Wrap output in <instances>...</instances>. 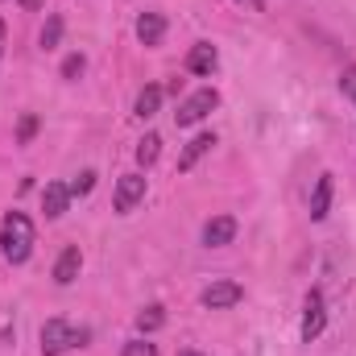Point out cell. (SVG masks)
<instances>
[{"mask_svg":"<svg viewBox=\"0 0 356 356\" xmlns=\"http://www.w3.org/2000/svg\"><path fill=\"white\" fill-rule=\"evenodd\" d=\"M0 253L13 266H25L29 261V253H33V220L25 211H8L0 220Z\"/></svg>","mask_w":356,"mask_h":356,"instance_id":"cell-1","label":"cell"},{"mask_svg":"<svg viewBox=\"0 0 356 356\" xmlns=\"http://www.w3.org/2000/svg\"><path fill=\"white\" fill-rule=\"evenodd\" d=\"M91 340L88 327L79 323H67V319H46L42 323V356H63L71 348H83Z\"/></svg>","mask_w":356,"mask_h":356,"instance_id":"cell-2","label":"cell"},{"mask_svg":"<svg viewBox=\"0 0 356 356\" xmlns=\"http://www.w3.org/2000/svg\"><path fill=\"white\" fill-rule=\"evenodd\" d=\"M220 108V91L216 88H199L195 95H186L182 104H178V112H175V124L178 129H191V124H199L207 112H216Z\"/></svg>","mask_w":356,"mask_h":356,"instance_id":"cell-3","label":"cell"},{"mask_svg":"<svg viewBox=\"0 0 356 356\" xmlns=\"http://www.w3.org/2000/svg\"><path fill=\"white\" fill-rule=\"evenodd\" d=\"M323 327H327V302H323V294L319 290H311L307 298H302V340L311 344V340H319L323 336Z\"/></svg>","mask_w":356,"mask_h":356,"instance_id":"cell-4","label":"cell"},{"mask_svg":"<svg viewBox=\"0 0 356 356\" xmlns=\"http://www.w3.org/2000/svg\"><path fill=\"white\" fill-rule=\"evenodd\" d=\"M245 298V290L236 286V282H211L203 294H199V302L207 307V311H228V307H236Z\"/></svg>","mask_w":356,"mask_h":356,"instance_id":"cell-5","label":"cell"},{"mask_svg":"<svg viewBox=\"0 0 356 356\" xmlns=\"http://www.w3.org/2000/svg\"><path fill=\"white\" fill-rule=\"evenodd\" d=\"M145 199V178L141 175H124L120 182H116V195H112V207L124 216V211H133L137 203Z\"/></svg>","mask_w":356,"mask_h":356,"instance_id":"cell-6","label":"cell"},{"mask_svg":"<svg viewBox=\"0 0 356 356\" xmlns=\"http://www.w3.org/2000/svg\"><path fill=\"white\" fill-rule=\"evenodd\" d=\"M71 186L67 182H46V191H42V211H46V220H58L67 207H71Z\"/></svg>","mask_w":356,"mask_h":356,"instance_id":"cell-7","label":"cell"},{"mask_svg":"<svg viewBox=\"0 0 356 356\" xmlns=\"http://www.w3.org/2000/svg\"><path fill=\"white\" fill-rule=\"evenodd\" d=\"M232 236H236V220H232V216H216V220L203 224V245H207V249L232 245Z\"/></svg>","mask_w":356,"mask_h":356,"instance_id":"cell-8","label":"cell"},{"mask_svg":"<svg viewBox=\"0 0 356 356\" xmlns=\"http://www.w3.org/2000/svg\"><path fill=\"white\" fill-rule=\"evenodd\" d=\"M133 29H137V42H141V46H158V42L166 38V17H162V13H141Z\"/></svg>","mask_w":356,"mask_h":356,"instance_id":"cell-9","label":"cell"},{"mask_svg":"<svg viewBox=\"0 0 356 356\" xmlns=\"http://www.w3.org/2000/svg\"><path fill=\"white\" fill-rule=\"evenodd\" d=\"M216 67H220V54H216V46H211V42L191 46V54H186V71H191V75H211Z\"/></svg>","mask_w":356,"mask_h":356,"instance_id":"cell-10","label":"cell"},{"mask_svg":"<svg viewBox=\"0 0 356 356\" xmlns=\"http://www.w3.org/2000/svg\"><path fill=\"white\" fill-rule=\"evenodd\" d=\"M79 269H83V253H79V245H67L63 257L54 261V282H58V286H71V282L79 277Z\"/></svg>","mask_w":356,"mask_h":356,"instance_id":"cell-11","label":"cell"},{"mask_svg":"<svg viewBox=\"0 0 356 356\" xmlns=\"http://www.w3.org/2000/svg\"><path fill=\"white\" fill-rule=\"evenodd\" d=\"M211 145H216V133H199V137H191V141H186V149L178 154V170H195V162H199V158H207V154H211Z\"/></svg>","mask_w":356,"mask_h":356,"instance_id":"cell-12","label":"cell"},{"mask_svg":"<svg viewBox=\"0 0 356 356\" xmlns=\"http://www.w3.org/2000/svg\"><path fill=\"white\" fill-rule=\"evenodd\" d=\"M162 95H166V91L154 88V83H149V88H141V91H137V99H133V116H137V120H149V116L162 108Z\"/></svg>","mask_w":356,"mask_h":356,"instance_id":"cell-13","label":"cell"},{"mask_svg":"<svg viewBox=\"0 0 356 356\" xmlns=\"http://www.w3.org/2000/svg\"><path fill=\"white\" fill-rule=\"evenodd\" d=\"M327 207H332V175H319L311 191V220H327Z\"/></svg>","mask_w":356,"mask_h":356,"instance_id":"cell-14","label":"cell"},{"mask_svg":"<svg viewBox=\"0 0 356 356\" xmlns=\"http://www.w3.org/2000/svg\"><path fill=\"white\" fill-rule=\"evenodd\" d=\"M158 154H162V137H158V133H145V137L137 141V166L149 170V166L158 162Z\"/></svg>","mask_w":356,"mask_h":356,"instance_id":"cell-15","label":"cell"},{"mask_svg":"<svg viewBox=\"0 0 356 356\" xmlns=\"http://www.w3.org/2000/svg\"><path fill=\"white\" fill-rule=\"evenodd\" d=\"M162 323H166V311H162L158 302H154V307H145V311L137 315V332H158Z\"/></svg>","mask_w":356,"mask_h":356,"instance_id":"cell-16","label":"cell"},{"mask_svg":"<svg viewBox=\"0 0 356 356\" xmlns=\"http://www.w3.org/2000/svg\"><path fill=\"white\" fill-rule=\"evenodd\" d=\"M58 42H63V17L54 13V17L46 21V29H42V50H54Z\"/></svg>","mask_w":356,"mask_h":356,"instance_id":"cell-17","label":"cell"},{"mask_svg":"<svg viewBox=\"0 0 356 356\" xmlns=\"http://www.w3.org/2000/svg\"><path fill=\"white\" fill-rule=\"evenodd\" d=\"M120 356H158V348H154L149 340H129V344H124V353H120Z\"/></svg>","mask_w":356,"mask_h":356,"instance_id":"cell-18","label":"cell"},{"mask_svg":"<svg viewBox=\"0 0 356 356\" xmlns=\"http://www.w3.org/2000/svg\"><path fill=\"white\" fill-rule=\"evenodd\" d=\"M340 91L356 104V63H353V67H344V75H340Z\"/></svg>","mask_w":356,"mask_h":356,"instance_id":"cell-19","label":"cell"},{"mask_svg":"<svg viewBox=\"0 0 356 356\" xmlns=\"http://www.w3.org/2000/svg\"><path fill=\"white\" fill-rule=\"evenodd\" d=\"M83 67H88V63H83V54H71V58L63 63V79H75V75H83Z\"/></svg>","mask_w":356,"mask_h":356,"instance_id":"cell-20","label":"cell"},{"mask_svg":"<svg viewBox=\"0 0 356 356\" xmlns=\"http://www.w3.org/2000/svg\"><path fill=\"white\" fill-rule=\"evenodd\" d=\"M91 186H95V175H91V170H83V175L71 182V195H88Z\"/></svg>","mask_w":356,"mask_h":356,"instance_id":"cell-21","label":"cell"},{"mask_svg":"<svg viewBox=\"0 0 356 356\" xmlns=\"http://www.w3.org/2000/svg\"><path fill=\"white\" fill-rule=\"evenodd\" d=\"M38 133V116H21V129H17V141H29Z\"/></svg>","mask_w":356,"mask_h":356,"instance_id":"cell-22","label":"cell"},{"mask_svg":"<svg viewBox=\"0 0 356 356\" xmlns=\"http://www.w3.org/2000/svg\"><path fill=\"white\" fill-rule=\"evenodd\" d=\"M17 4H21V8H25V13H38V8H42V4H46V0H17Z\"/></svg>","mask_w":356,"mask_h":356,"instance_id":"cell-23","label":"cell"},{"mask_svg":"<svg viewBox=\"0 0 356 356\" xmlns=\"http://www.w3.org/2000/svg\"><path fill=\"white\" fill-rule=\"evenodd\" d=\"M0 58H4V21H0Z\"/></svg>","mask_w":356,"mask_h":356,"instance_id":"cell-24","label":"cell"},{"mask_svg":"<svg viewBox=\"0 0 356 356\" xmlns=\"http://www.w3.org/2000/svg\"><path fill=\"white\" fill-rule=\"evenodd\" d=\"M178 356H203V353H191V348H186V353H178Z\"/></svg>","mask_w":356,"mask_h":356,"instance_id":"cell-25","label":"cell"}]
</instances>
